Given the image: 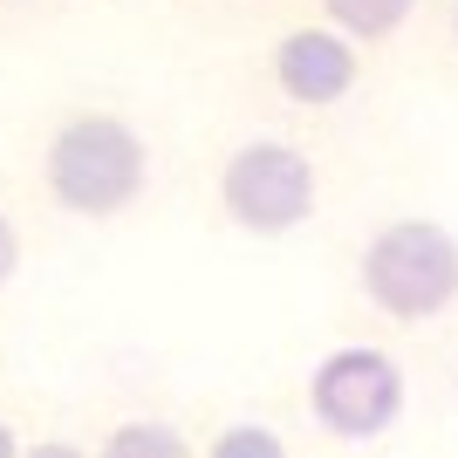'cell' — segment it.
<instances>
[{
    "mask_svg": "<svg viewBox=\"0 0 458 458\" xmlns=\"http://www.w3.org/2000/svg\"><path fill=\"white\" fill-rule=\"evenodd\" d=\"M41 199L69 219H116L151 185V144L123 110L76 103L41 137Z\"/></svg>",
    "mask_w": 458,
    "mask_h": 458,
    "instance_id": "obj_1",
    "label": "cell"
},
{
    "mask_svg": "<svg viewBox=\"0 0 458 458\" xmlns=\"http://www.w3.org/2000/svg\"><path fill=\"white\" fill-rule=\"evenodd\" d=\"M356 287L383 322L418 328L458 308V233L431 212H397L356 253Z\"/></svg>",
    "mask_w": 458,
    "mask_h": 458,
    "instance_id": "obj_2",
    "label": "cell"
},
{
    "mask_svg": "<svg viewBox=\"0 0 458 458\" xmlns=\"http://www.w3.org/2000/svg\"><path fill=\"white\" fill-rule=\"evenodd\" d=\"M212 191H219V212H226L233 233L287 240L322 212V165L287 137H247V144L226 151Z\"/></svg>",
    "mask_w": 458,
    "mask_h": 458,
    "instance_id": "obj_3",
    "label": "cell"
},
{
    "mask_svg": "<svg viewBox=\"0 0 458 458\" xmlns=\"http://www.w3.org/2000/svg\"><path fill=\"white\" fill-rule=\"evenodd\" d=\"M403 403H411V383L390 349L349 343L308 369V411L328 438H383L403 418Z\"/></svg>",
    "mask_w": 458,
    "mask_h": 458,
    "instance_id": "obj_4",
    "label": "cell"
},
{
    "mask_svg": "<svg viewBox=\"0 0 458 458\" xmlns=\"http://www.w3.org/2000/svg\"><path fill=\"white\" fill-rule=\"evenodd\" d=\"M363 55L369 48L356 35H343L335 21H294L267 48V82L294 110H335L363 89Z\"/></svg>",
    "mask_w": 458,
    "mask_h": 458,
    "instance_id": "obj_5",
    "label": "cell"
},
{
    "mask_svg": "<svg viewBox=\"0 0 458 458\" xmlns=\"http://www.w3.org/2000/svg\"><path fill=\"white\" fill-rule=\"evenodd\" d=\"M322 21H335L343 35H356L363 48H383V41H397L418 14V0H315Z\"/></svg>",
    "mask_w": 458,
    "mask_h": 458,
    "instance_id": "obj_6",
    "label": "cell"
},
{
    "mask_svg": "<svg viewBox=\"0 0 458 458\" xmlns=\"http://www.w3.org/2000/svg\"><path fill=\"white\" fill-rule=\"evenodd\" d=\"M96 452H110V458H191L199 438L185 424H165V418H123L96 438Z\"/></svg>",
    "mask_w": 458,
    "mask_h": 458,
    "instance_id": "obj_7",
    "label": "cell"
},
{
    "mask_svg": "<svg viewBox=\"0 0 458 458\" xmlns=\"http://www.w3.org/2000/svg\"><path fill=\"white\" fill-rule=\"evenodd\" d=\"M206 458H287V438L274 424H219L212 438H199Z\"/></svg>",
    "mask_w": 458,
    "mask_h": 458,
    "instance_id": "obj_8",
    "label": "cell"
},
{
    "mask_svg": "<svg viewBox=\"0 0 458 458\" xmlns=\"http://www.w3.org/2000/svg\"><path fill=\"white\" fill-rule=\"evenodd\" d=\"M21 260H28V240H21V219L14 212H0V287L21 274Z\"/></svg>",
    "mask_w": 458,
    "mask_h": 458,
    "instance_id": "obj_9",
    "label": "cell"
},
{
    "mask_svg": "<svg viewBox=\"0 0 458 458\" xmlns=\"http://www.w3.org/2000/svg\"><path fill=\"white\" fill-rule=\"evenodd\" d=\"M21 452H28V431L14 418H0V458H21Z\"/></svg>",
    "mask_w": 458,
    "mask_h": 458,
    "instance_id": "obj_10",
    "label": "cell"
},
{
    "mask_svg": "<svg viewBox=\"0 0 458 458\" xmlns=\"http://www.w3.org/2000/svg\"><path fill=\"white\" fill-rule=\"evenodd\" d=\"M452 41H458V0H452Z\"/></svg>",
    "mask_w": 458,
    "mask_h": 458,
    "instance_id": "obj_11",
    "label": "cell"
},
{
    "mask_svg": "<svg viewBox=\"0 0 458 458\" xmlns=\"http://www.w3.org/2000/svg\"><path fill=\"white\" fill-rule=\"evenodd\" d=\"M0 7H21V0H0Z\"/></svg>",
    "mask_w": 458,
    "mask_h": 458,
    "instance_id": "obj_12",
    "label": "cell"
},
{
    "mask_svg": "<svg viewBox=\"0 0 458 458\" xmlns=\"http://www.w3.org/2000/svg\"><path fill=\"white\" fill-rule=\"evenodd\" d=\"M212 7H226V0H212Z\"/></svg>",
    "mask_w": 458,
    "mask_h": 458,
    "instance_id": "obj_13",
    "label": "cell"
}]
</instances>
